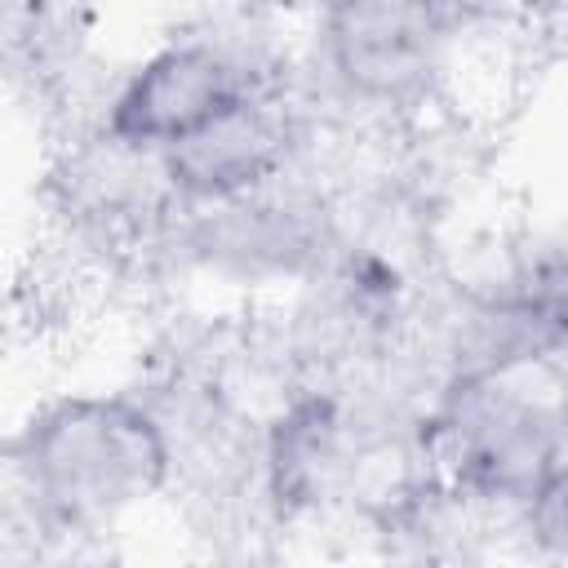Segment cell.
<instances>
[{"mask_svg": "<svg viewBox=\"0 0 568 568\" xmlns=\"http://www.w3.org/2000/svg\"><path fill=\"white\" fill-rule=\"evenodd\" d=\"M4 457L44 519L93 528L169 479L173 444L160 417L124 395H67L44 404L4 444Z\"/></svg>", "mask_w": 568, "mask_h": 568, "instance_id": "obj_1", "label": "cell"}, {"mask_svg": "<svg viewBox=\"0 0 568 568\" xmlns=\"http://www.w3.org/2000/svg\"><path fill=\"white\" fill-rule=\"evenodd\" d=\"M528 368L457 373L430 417V453L462 493L537 510L564 497V417L555 390L524 386Z\"/></svg>", "mask_w": 568, "mask_h": 568, "instance_id": "obj_2", "label": "cell"}, {"mask_svg": "<svg viewBox=\"0 0 568 568\" xmlns=\"http://www.w3.org/2000/svg\"><path fill=\"white\" fill-rule=\"evenodd\" d=\"M462 31V0H324L320 49L333 80L377 106L422 98Z\"/></svg>", "mask_w": 568, "mask_h": 568, "instance_id": "obj_3", "label": "cell"}, {"mask_svg": "<svg viewBox=\"0 0 568 568\" xmlns=\"http://www.w3.org/2000/svg\"><path fill=\"white\" fill-rule=\"evenodd\" d=\"M253 75L213 44H169L151 53L111 98L106 142L133 155H164L209 120L253 93Z\"/></svg>", "mask_w": 568, "mask_h": 568, "instance_id": "obj_4", "label": "cell"}, {"mask_svg": "<svg viewBox=\"0 0 568 568\" xmlns=\"http://www.w3.org/2000/svg\"><path fill=\"white\" fill-rule=\"evenodd\" d=\"M293 151V115L280 98L253 89L244 102L209 120L186 142L155 155L164 182L191 204H217L262 191L284 173Z\"/></svg>", "mask_w": 568, "mask_h": 568, "instance_id": "obj_5", "label": "cell"}, {"mask_svg": "<svg viewBox=\"0 0 568 568\" xmlns=\"http://www.w3.org/2000/svg\"><path fill=\"white\" fill-rule=\"evenodd\" d=\"M337 462H342V422L328 399H302L288 413H280L266 439V479H271V497L284 510L320 501Z\"/></svg>", "mask_w": 568, "mask_h": 568, "instance_id": "obj_6", "label": "cell"}]
</instances>
